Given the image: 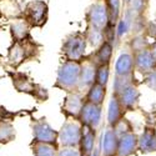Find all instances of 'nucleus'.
I'll list each match as a JSON object with an SVG mask.
<instances>
[{
	"label": "nucleus",
	"mask_w": 156,
	"mask_h": 156,
	"mask_svg": "<svg viewBox=\"0 0 156 156\" xmlns=\"http://www.w3.org/2000/svg\"><path fill=\"white\" fill-rule=\"evenodd\" d=\"M149 2H150V0H149Z\"/></svg>",
	"instance_id": "37998d69"
},
{
	"label": "nucleus",
	"mask_w": 156,
	"mask_h": 156,
	"mask_svg": "<svg viewBox=\"0 0 156 156\" xmlns=\"http://www.w3.org/2000/svg\"><path fill=\"white\" fill-rule=\"evenodd\" d=\"M137 134L129 133L119 137L118 156H133L137 152Z\"/></svg>",
	"instance_id": "6ab92c4d"
},
{
	"label": "nucleus",
	"mask_w": 156,
	"mask_h": 156,
	"mask_svg": "<svg viewBox=\"0 0 156 156\" xmlns=\"http://www.w3.org/2000/svg\"><path fill=\"white\" fill-rule=\"evenodd\" d=\"M127 33H130V24H129V21L125 18L119 19L118 24H116V39L120 40V39L124 35H126Z\"/></svg>",
	"instance_id": "7c9ffc66"
},
{
	"label": "nucleus",
	"mask_w": 156,
	"mask_h": 156,
	"mask_svg": "<svg viewBox=\"0 0 156 156\" xmlns=\"http://www.w3.org/2000/svg\"><path fill=\"white\" fill-rule=\"evenodd\" d=\"M31 130H33V141L34 142H44V144H51L59 146L58 136L59 133L51 126L45 118L36 119L31 122Z\"/></svg>",
	"instance_id": "423d86ee"
},
{
	"label": "nucleus",
	"mask_w": 156,
	"mask_h": 156,
	"mask_svg": "<svg viewBox=\"0 0 156 156\" xmlns=\"http://www.w3.org/2000/svg\"><path fill=\"white\" fill-rule=\"evenodd\" d=\"M112 130H114V133L116 134V136L120 137V136L126 135L129 133H133L134 131V126H133L131 121L124 116V118H121L118 122L112 126Z\"/></svg>",
	"instance_id": "c85d7f7f"
},
{
	"label": "nucleus",
	"mask_w": 156,
	"mask_h": 156,
	"mask_svg": "<svg viewBox=\"0 0 156 156\" xmlns=\"http://www.w3.org/2000/svg\"><path fill=\"white\" fill-rule=\"evenodd\" d=\"M58 142L61 147H77L79 149L83 125L79 120L68 119L59 130Z\"/></svg>",
	"instance_id": "20e7f679"
},
{
	"label": "nucleus",
	"mask_w": 156,
	"mask_h": 156,
	"mask_svg": "<svg viewBox=\"0 0 156 156\" xmlns=\"http://www.w3.org/2000/svg\"><path fill=\"white\" fill-rule=\"evenodd\" d=\"M109 23V15L105 3H95L86 11V24L98 29H104Z\"/></svg>",
	"instance_id": "1a4fd4ad"
},
{
	"label": "nucleus",
	"mask_w": 156,
	"mask_h": 156,
	"mask_svg": "<svg viewBox=\"0 0 156 156\" xmlns=\"http://www.w3.org/2000/svg\"><path fill=\"white\" fill-rule=\"evenodd\" d=\"M122 2H124V5L130 6V3H131V0H122Z\"/></svg>",
	"instance_id": "58836bf2"
},
{
	"label": "nucleus",
	"mask_w": 156,
	"mask_h": 156,
	"mask_svg": "<svg viewBox=\"0 0 156 156\" xmlns=\"http://www.w3.org/2000/svg\"><path fill=\"white\" fill-rule=\"evenodd\" d=\"M90 156H102V155H101V151H100V147H99V146H98V147L95 146L94 150H93V152L90 154Z\"/></svg>",
	"instance_id": "4c0bfd02"
},
{
	"label": "nucleus",
	"mask_w": 156,
	"mask_h": 156,
	"mask_svg": "<svg viewBox=\"0 0 156 156\" xmlns=\"http://www.w3.org/2000/svg\"><path fill=\"white\" fill-rule=\"evenodd\" d=\"M56 156H81L77 147H61L58 150Z\"/></svg>",
	"instance_id": "72a5a7b5"
},
{
	"label": "nucleus",
	"mask_w": 156,
	"mask_h": 156,
	"mask_svg": "<svg viewBox=\"0 0 156 156\" xmlns=\"http://www.w3.org/2000/svg\"><path fill=\"white\" fill-rule=\"evenodd\" d=\"M140 96H141V94H140L137 85L133 84L129 87H126L124 91H121L118 95V99L121 104L124 111L127 112V111H133V110L137 109L139 102H140Z\"/></svg>",
	"instance_id": "ddd939ff"
},
{
	"label": "nucleus",
	"mask_w": 156,
	"mask_h": 156,
	"mask_svg": "<svg viewBox=\"0 0 156 156\" xmlns=\"http://www.w3.org/2000/svg\"><path fill=\"white\" fill-rule=\"evenodd\" d=\"M80 80V61L65 60L58 70L56 81L54 86L65 93L79 91Z\"/></svg>",
	"instance_id": "f257e3e1"
},
{
	"label": "nucleus",
	"mask_w": 156,
	"mask_h": 156,
	"mask_svg": "<svg viewBox=\"0 0 156 156\" xmlns=\"http://www.w3.org/2000/svg\"><path fill=\"white\" fill-rule=\"evenodd\" d=\"M9 76L11 77L12 85H14L15 90L19 93H24L27 95H35V90H36V83H34L27 74L18 73V71H9Z\"/></svg>",
	"instance_id": "4468645a"
},
{
	"label": "nucleus",
	"mask_w": 156,
	"mask_h": 156,
	"mask_svg": "<svg viewBox=\"0 0 156 156\" xmlns=\"http://www.w3.org/2000/svg\"><path fill=\"white\" fill-rule=\"evenodd\" d=\"M84 36L86 39L87 45H90L91 48H98L100 46V44L104 41V33L102 29H98L91 25H86V30L84 31Z\"/></svg>",
	"instance_id": "5701e85b"
},
{
	"label": "nucleus",
	"mask_w": 156,
	"mask_h": 156,
	"mask_svg": "<svg viewBox=\"0 0 156 156\" xmlns=\"http://www.w3.org/2000/svg\"><path fill=\"white\" fill-rule=\"evenodd\" d=\"M23 18L31 28H43L49 18V6L44 0H33L25 5Z\"/></svg>",
	"instance_id": "39448f33"
},
{
	"label": "nucleus",
	"mask_w": 156,
	"mask_h": 156,
	"mask_svg": "<svg viewBox=\"0 0 156 156\" xmlns=\"http://www.w3.org/2000/svg\"><path fill=\"white\" fill-rule=\"evenodd\" d=\"M118 145L119 137L116 136L111 126H106V129L102 131L99 147L102 156H118Z\"/></svg>",
	"instance_id": "9b49d317"
},
{
	"label": "nucleus",
	"mask_w": 156,
	"mask_h": 156,
	"mask_svg": "<svg viewBox=\"0 0 156 156\" xmlns=\"http://www.w3.org/2000/svg\"><path fill=\"white\" fill-rule=\"evenodd\" d=\"M110 79V65H98L95 71V81L99 85L106 86Z\"/></svg>",
	"instance_id": "c756f323"
},
{
	"label": "nucleus",
	"mask_w": 156,
	"mask_h": 156,
	"mask_svg": "<svg viewBox=\"0 0 156 156\" xmlns=\"http://www.w3.org/2000/svg\"><path fill=\"white\" fill-rule=\"evenodd\" d=\"M31 27L24 18L15 19L10 24V34L12 41H24L31 39Z\"/></svg>",
	"instance_id": "a211bd4d"
},
{
	"label": "nucleus",
	"mask_w": 156,
	"mask_h": 156,
	"mask_svg": "<svg viewBox=\"0 0 156 156\" xmlns=\"http://www.w3.org/2000/svg\"><path fill=\"white\" fill-rule=\"evenodd\" d=\"M152 114H154V116L156 118V105H155V109H154V112H152Z\"/></svg>",
	"instance_id": "ea45409f"
},
{
	"label": "nucleus",
	"mask_w": 156,
	"mask_h": 156,
	"mask_svg": "<svg viewBox=\"0 0 156 156\" xmlns=\"http://www.w3.org/2000/svg\"><path fill=\"white\" fill-rule=\"evenodd\" d=\"M135 76L133 75H126V76H116L115 75V80H114V90H112V95L118 96L121 91L126 87H129L130 85L135 84Z\"/></svg>",
	"instance_id": "cd10ccee"
},
{
	"label": "nucleus",
	"mask_w": 156,
	"mask_h": 156,
	"mask_svg": "<svg viewBox=\"0 0 156 156\" xmlns=\"http://www.w3.org/2000/svg\"><path fill=\"white\" fill-rule=\"evenodd\" d=\"M30 147L34 156H56V152L59 150V146L44 144V142H34V141H31Z\"/></svg>",
	"instance_id": "b1692460"
},
{
	"label": "nucleus",
	"mask_w": 156,
	"mask_h": 156,
	"mask_svg": "<svg viewBox=\"0 0 156 156\" xmlns=\"http://www.w3.org/2000/svg\"><path fill=\"white\" fill-rule=\"evenodd\" d=\"M112 54H114V44L104 40L100 46H98L91 54L87 55L86 58H89L91 61H94L98 65H110L111 59H112Z\"/></svg>",
	"instance_id": "dca6fc26"
},
{
	"label": "nucleus",
	"mask_w": 156,
	"mask_h": 156,
	"mask_svg": "<svg viewBox=\"0 0 156 156\" xmlns=\"http://www.w3.org/2000/svg\"><path fill=\"white\" fill-rule=\"evenodd\" d=\"M125 116V111L121 106V104L118 99V96L111 95L109 108H108V126H114L121 118Z\"/></svg>",
	"instance_id": "412c9836"
},
{
	"label": "nucleus",
	"mask_w": 156,
	"mask_h": 156,
	"mask_svg": "<svg viewBox=\"0 0 156 156\" xmlns=\"http://www.w3.org/2000/svg\"><path fill=\"white\" fill-rule=\"evenodd\" d=\"M133 56H134L135 70L139 71L142 75L149 73V71H151L152 69L156 68V59L151 54L150 49H145V50L137 51V53L133 54Z\"/></svg>",
	"instance_id": "2eb2a0df"
},
{
	"label": "nucleus",
	"mask_w": 156,
	"mask_h": 156,
	"mask_svg": "<svg viewBox=\"0 0 156 156\" xmlns=\"http://www.w3.org/2000/svg\"><path fill=\"white\" fill-rule=\"evenodd\" d=\"M145 35L146 36H150V37H154L156 40V21H149L147 25H146V29H145Z\"/></svg>",
	"instance_id": "c9c22d12"
},
{
	"label": "nucleus",
	"mask_w": 156,
	"mask_h": 156,
	"mask_svg": "<svg viewBox=\"0 0 156 156\" xmlns=\"http://www.w3.org/2000/svg\"><path fill=\"white\" fill-rule=\"evenodd\" d=\"M105 5L108 9V15H109V24L116 25L120 19V12H121V0H105Z\"/></svg>",
	"instance_id": "393cba45"
},
{
	"label": "nucleus",
	"mask_w": 156,
	"mask_h": 156,
	"mask_svg": "<svg viewBox=\"0 0 156 156\" xmlns=\"http://www.w3.org/2000/svg\"><path fill=\"white\" fill-rule=\"evenodd\" d=\"M16 136L15 127L10 121H2L0 122V144H9Z\"/></svg>",
	"instance_id": "a878e982"
},
{
	"label": "nucleus",
	"mask_w": 156,
	"mask_h": 156,
	"mask_svg": "<svg viewBox=\"0 0 156 156\" xmlns=\"http://www.w3.org/2000/svg\"><path fill=\"white\" fill-rule=\"evenodd\" d=\"M95 71L96 64L89 58H85L80 61V80H79V91L86 93V90L95 81Z\"/></svg>",
	"instance_id": "f8f14e48"
},
{
	"label": "nucleus",
	"mask_w": 156,
	"mask_h": 156,
	"mask_svg": "<svg viewBox=\"0 0 156 156\" xmlns=\"http://www.w3.org/2000/svg\"><path fill=\"white\" fill-rule=\"evenodd\" d=\"M154 21H156V12H155V19H154Z\"/></svg>",
	"instance_id": "a19ab883"
},
{
	"label": "nucleus",
	"mask_w": 156,
	"mask_h": 156,
	"mask_svg": "<svg viewBox=\"0 0 156 156\" xmlns=\"http://www.w3.org/2000/svg\"><path fill=\"white\" fill-rule=\"evenodd\" d=\"M101 116H102V106L85 101L77 120L84 126H89V127L98 130V127L101 122Z\"/></svg>",
	"instance_id": "6e6552de"
},
{
	"label": "nucleus",
	"mask_w": 156,
	"mask_h": 156,
	"mask_svg": "<svg viewBox=\"0 0 156 156\" xmlns=\"http://www.w3.org/2000/svg\"><path fill=\"white\" fill-rule=\"evenodd\" d=\"M149 5V0H131L130 8L134 11H136L139 15H144Z\"/></svg>",
	"instance_id": "473e14b6"
},
{
	"label": "nucleus",
	"mask_w": 156,
	"mask_h": 156,
	"mask_svg": "<svg viewBox=\"0 0 156 156\" xmlns=\"http://www.w3.org/2000/svg\"><path fill=\"white\" fill-rule=\"evenodd\" d=\"M105 96H106V86H102V85H99V84L94 83L86 90L85 101H89L91 104H95V105L102 106Z\"/></svg>",
	"instance_id": "4be33fe9"
},
{
	"label": "nucleus",
	"mask_w": 156,
	"mask_h": 156,
	"mask_svg": "<svg viewBox=\"0 0 156 156\" xmlns=\"http://www.w3.org/2000/svg\"><path fill=\"white\" fill-rule=\"evenodd\" d=\"M86 39L84 33H73L65 37L61 45V55L69 61H81L86 53Z\"/></svg>",
	"instance_id": "7ed1b4c3"
},
{
	"label": "nucleus",
	"mask_w": 156,
	"mask_h": 156,
	"mask_svg": "<svg viewBox=\"0 0 156 156\" xmlns=\"http://www.w3.org/2000/svg\"><path fill=\"white\" fill-rule=\"evenodd\" d=\"M150 41L147 40V36L144 34H139V35H134L131 39L129 40V50L131 51L133 54L137 53V51L145 50L150 48Z\"/></svg>",
	"instance_id": "bb28decb"
},
{
	"label": "nucleus",
	"mask_w": 156,
	"mask_h": 156,
	"mask_svg": "<svg viewBox=\"0 0 156 156\" xmlns=\"http://www.w3.org/2000/svg\"><path fill=\"white\" fill-rule=\"evenodd\" d=\"M34 98L37 100V101H46L49 99V93H48V90L41 86L40 84H37L36 85V90H35V95Z\"/></svg>",
	"instance_id": "f704fd0d"
},
{
	"label": "nucleus",
	"mask_w": 156,
	"mask_h": 156,
	"mask_svg": "<svg viewBox=\"0 0 156 156\" xmlns=\"http://www.w3.org/2000/svg\"><path fill=\"white\" fill-rule=\"evenodd\" d=\"M96 144V130L83 125V133L79 144V151L81 156H90Z\"/></svg>",
	"instance_id": "aec40b11"
},
{
	"label": "nucleus",
	"mask_w": 156,
	"mask_h": 156,
	"mask_svg": "<svg viewBox=\"0 0 156 156\" xmlns=\"http://www.w3.org/2000/svg\"><path fill=\"white\" fill-rule=\"evenodd\" d=\"M85 102V96L80 91L66 93L61 104V112L66 119L77 120Z\"/></svg>",
	"instance_id": "0eeeda50"
},
{
	"label": "nucleus",
	"mask_w": 156,
	"mask_h": 156,
	"mask_svg": "<svg viewBox=\"0 0 156 156\" xmlns=\"http://www.w3.org/2000/svg\"><path fill=\"white\" fill-rule=\"evenodd\" d=\"M39 54V46L30 40L24 41H12L11 46L8 50V62L11 68H19L25 61L34 59Z\"/></svg>",
	"instance_id": "f03ea898"
},
{
	"label": "nucleus",
	"mask_w": 156,
	"mask_h": 156,
	"mask_svg": "<svg viewBox=\"0 0 156 156\" xmlns=\"http://www.w3.org/2000/svg\"><path fill=\"white\" fill-rule=\"evenodd\" d=\"M142 84H145L150 90H152V91H156V68L152 69L151 71L144 74Z\"/></svg>",
	"instance_id": "2f4dec72"
},
{
	"label": "nucleus",
	"mask_w": 156,
	"mask_h": 156,
	"mask_svg": "<svg viewBox=\"0 0 156 156\" xmlns=\"http://www.w3.org/2000/svg\"><path fill=\"white\" fill-rule=\"evenodd\" d=\"M135 71L134 66V56L130 50L121 51L119 58L115 62V75L116 76H126L133 75Z\"/></svg>",
	"instance_id": "f3484780"
},
{
	"label": "nucleus",
	"mask_w": 156,
	"mask_h": 156,
	"mask_svg": "<svg viewBox=\"0 0 156 156\" xmlns=\"http://www.w3.org/2000/svg\"><path fill=\"white\" fill-rule=\"evenodd\" d=\"M137 151L144 155L156 152V129L154 125H146L137 136Z\"/></svg>",
	"instance_id": "9d476101"
},
{
	"label": "nucleus",
	"mask_w": 156,
	"mask_h": 156,
	"mask_svg": "<svg viewBox=\"0 0 156 156\" xmlns=\"http://www.w3.org/2000/svg\"><path fill=\"white\" fill-rule=\"evenodd\" d=\"M14 2H16V0H14Z\"/></svg>",
	"instance_id": "79ce46f5"
},
{
	"label": "nucleus",
	"mask_w": 156,
	"mask_h": 156,
	"mask_svg": "<svg viewBox=\"0 0 156 156\" xmlns=\"http://www.w3.org/2000/svg\"><path fill=\"white\" fill-rule=\"evenodd\" d=\"M149 49H150V51H151V54L154 55V58L156 59V40L150 44V48H149Z\"/></svg>",
	"instance_id": "e433bc0d"
}]
</instances>
